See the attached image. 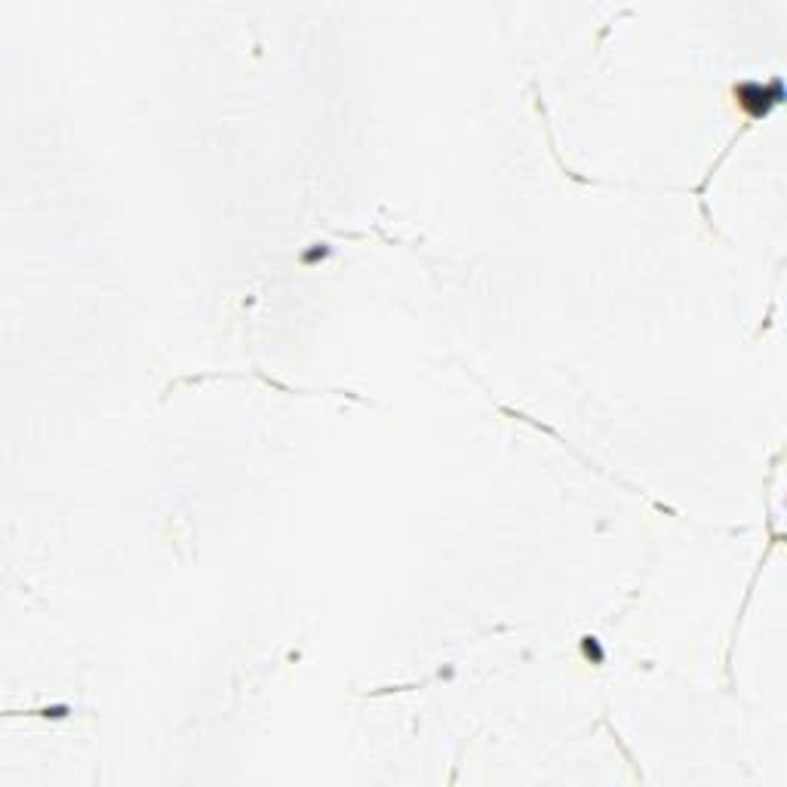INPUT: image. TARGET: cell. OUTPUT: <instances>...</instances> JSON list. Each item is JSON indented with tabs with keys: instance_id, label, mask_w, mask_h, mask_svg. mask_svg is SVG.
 Returning <instances> with one entry per match:
<instances>
[{
	"instance_id": "obj_1",
	"label": "cell",
	"mask_w": 787,
	"mask_h": 787,
	"mask_svg": "<svg viewBox=\"0 0 787 787\" xmlns=\"http://www.w3.org/2000/svg\"><path fill=\"white\" fill-rule=\"evenodd\" d=\"M735 96H738L741 108L751 117H766L781 102V84L775 80V84L763 87V84H757V80H744L741 87H735Z\"/></svg>"
}]
</instances>
